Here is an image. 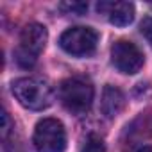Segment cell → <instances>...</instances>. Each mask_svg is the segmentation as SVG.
Wrapping results in <instances>:
<instances>
[{
	"label": "cell",
	"instance_id": "cell-1",
	"mask_svg": "<svg viewBox=\"0 0 152 152\" xmlns=\"http://www.w3.org/2000/svg\"><path fill=\"white\" fill-rule=\"evenodd\" d=\"M13 95L23 107L31 111H43L54 100L50 86L38 77L16 79L13 83Z\"/></svg>",
	"mask_w": 152,
	"mask_h": 152
},
{
	"label": "cell",
	"instance_id": "cell-2",
	"mask_svg": "<svg viewBox=\"0 0 152 152\" xmlns=\"http://www.w3.org/2000/svg\"><path fill=\"white\" fill-rule=\"evenodd\" d=\"M48 39L47 27L41 23H29L20 34V45L15 50V59L22 68H32L38 61V56L43 52Z\"/></svg>",
	"mask_w": 152,
	"mask_h": 152
},
{
	"label": "cell",
	"instance_id": "cell-3",
	"mask_svg": "<svg viewBox=\"0 0 152 152\" xmlns=\"http://www.w3.org/2000/svg\"><path fill=\"white\" fill-rule=\"evenodd\" d=\"M93 95V86L81 77L66 79L59 86V99L63 106L75 115H83L91 107Z\"/></svg>",
	"mask_w": 152,
	"mask_h": 152
},
{
	"label": "cell",
	"instance_id": "cell-4",
	"mask_svg": "<svg viewBox=\"0 0 152 152\" xmlns=\"http://www.w3.org/2000/svg\"><path fill=\"white\" fill-rule=\"evenodd\" d=\"M34 147L38 152H64L66 132L64 125L56 118H43L34 129Z\"/></svg>",
	"mask_w": 152,
	"mask_h": 152
},
{
	"label": "cell",
	"instance_id": "cell-5",
	"mask_svg": "<svg viewBox=\"0 0 152 152\" xmlns=\"http://www.w3.org/2000/svg\"><path fill=\"white\" fill-rule=\"evenodd\" d=\"M99 43V34L91 27H72L64 31L59 38V47L70 56H90L95 52Z\"/></svg>",
	"mask_w": 152,
	"mask_h": 152
},
{
	"label": "cell",
	"instance_id": "cell-6",
	"mask_svg": "<svg viewBox=\"0 0 152 152\" xmlns=\"http://www.w3.org/2000/svg\"><path fill=\"white\" fill-rule=\"evenodd\" d=\"M111 61L118 72L132 75L141 70V66L145 63V56L132 41L118 39L111 47Z\"/></svg>",
	"mask_w": 152,
	"mask_h": 152
},
{
	"label": "cell",
	"instance_id": "cell-7",
	"mask_svg": "<svg viewBox=\"0 0 152 152\" xmlns=\"http://www.w3.org/2000/svg\"><path fill=\"white\" fill-rule=\"evenodd\" d=\"M97 9L107 15V20L116 27H125L134 20V6L131 2H100Z\"/></svg>",
	"mask_w": 152,
	"mask_h": 152
},
{
	"label": "cell",
	"instance_id": "cell-8",
	"mask_svg": "<svg viewBox=\"0 0 152 152\" xmlns=\"http://www.w3.org/2000/svg\"><path fill=\"white\" fill-rule=\"evenodd\" d=\"M124 107H125V95L122 93V90L107 84L102 91V100H100L102 115H106L107 118H115L116 115L122 113Z\"/></svg>",
	"mask_w": 152,
	"mask_h": 152
},
{
	"label": "cell",
	"instance_id": "cell-9",
	"mask_svg": "<svg viewBox=\"0 0 152 152\" xmlns=\"http://www.w3.org/2000/svg\"><path fill=\"white\" fill-rule=\"evenodd\" d=\"M59 9L72 13V15H84L88 11V4L86 2H63L59 4Z\"/></svg>",
	"mask_w": 152,
	"mask_h": 152
},
{
	"label": "cell",
	"instance_id": "cell-10",
	"mask_svg": "<svg viewBox=\"0 0 152 152\" xmlns=\"http://www.w3.org/2000/svg\"><path fill=\"white\" fill-rule=\"evenodd\" d=\"M81 152H106V147H104V141L99 136H90L86 140V143L83 145Z\"/></svg>",
	"mask_w": 152,
	"mask_h": 152
},
{
	"label": "cell",
	"instance_id": "cell-11",
	"mask_svg": "<svg viewBox=\"0 0 152 152\" xmlns=\"http://www.w3.org/2000/svg\"><path fill=\"white\" fill-rule=\"evenodd\" d=\"M140 31H141V34L152 43V16L143 18V22H141V25H140Z\"/></svg>",
	"mask_w": 152,
	"mask_h": 152
},
{
	"label": "cell",
	"instance_id": "cell-12",
	"mask_svg": "<svg viewBox=\"0 0 152 152\" xmlns=\"http://www.w3.org/2000/svg\"><path fill=\"white\" fill-rule=\"evenodd\" d=\"M9 125H11V122H9V115H7L6 111H2V138H4V140L7 138Z\"/></svg>",
	"mask_w": 152,
	"mask_h": 152
},
{
	"label": "cell",
	"instance_id": "cell-13",
	"mask_svg": "<svg viewBox=\"0 0 152 152\" xmlns=\"http://www.w3.org/2000/svg\"><path fill=\"white\" fill-rule=\"evenodd\" d=\"M138 152H152V147L150 145H143L141 148H138Z\"/></svg>",
	"mask_w": 152,
	"mask_h": 152
}]
</instances>
